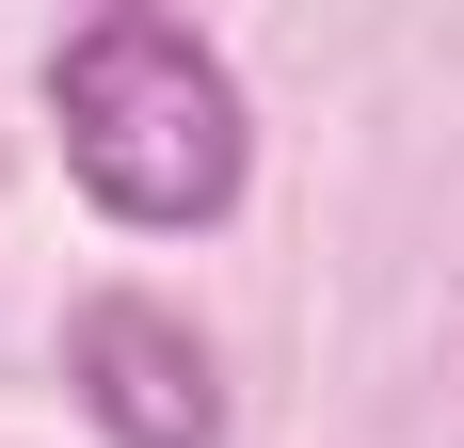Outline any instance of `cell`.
Wrapping results in <instances>:
<instances>
[{
    "mask_svg": "<svg viewBox=\"0 0 464 448\" xmlns=\"http://www.w3.org/2000/svg\"><path fill=\"white\" fill-rule=\"evenodd\" d=\"M48 129H64V177L129 240H208L256 177V112H240L225 48L160 0H112L48 48Z\"/></svg>",
    "mask_w": 464,
    "mask_h": 448,
    "instance_id": "1",
    "label": "cell"
},
{
    "mask_svg": "<svg viewBox=\"0 0 464 448\" xmlns=\"http://www.w3.org/2000/svg\"><path fill=\"white\" fill-rule=\"evenodd\" d=\"M64 385L112 448H225V368L192 336L177 305H144V288H96L64 320Z\"/></svg>",
    "mask_w": 464,
    "mask_h": 448,
    "instance_id": "2",
    "label": "cell"
}]
</instances>
